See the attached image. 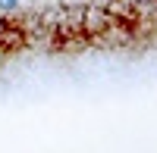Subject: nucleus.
Wrapping results in <instances>:
<instances>
[{
    "instance_id": "f257e3e1",
    "label": "nucleus",
    "mask_w": 157,
    "mask_h": 153,
    "mask_svg": "<svg viewBox=\"0 0 157 153\" xmlns=\"http://www.w3.org/2000/svg\"><path fill=\"white\" fill-rule=\"evenodd\" d=\"M22 0H0V12H13V9H19Z\"/></svg>"
}]
</instances>
